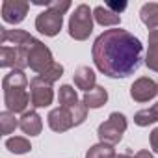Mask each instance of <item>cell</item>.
I'll return each instance as SVG.
<instances>
[{"label":"cell","mask_w":158,"mask_h":158,"mask_svg":"<svg viewBox=\"0 0 158 158\" xmlns=\"http://www.w3.org/2000/svg\"><path fill=\"white\" fill-rule=\"evenodd\" d=\"M141 41L123 28L104 30L91 48L95 67L110 78H127L138 71L141 65Z\"/></svg>","instance_id":"6da1fadb"},{"label":"cell","mask_w":158,"mask_h":158,"mask_svg":"<svg viewBox=\"0 0 158 158\" xmlns=\"http://www.w3.org/2000/svg\"><path fill=\"white\" fill-rule=\"evenodd\" d=\"M28 88V78L23 71H10L2 78V89H4V104L6 110L11 114H24L28 112L30 102V93L26 91Z\"/></svg>","instance_id":"7a4b0ae2"},{"label":"cell","mask_w":158,"mask_h":158,"mask_svg":"<svg viewBox=\"0 0 158 158\" xmlns=\"http://www.w3.org/2000/svg\"><path fill=\"white\" fill-rule=\"evenodd\" d=\"M93 10L88 4L76 6L69 17V35L76 41H86L93 32Z\"/></svg>","instance_id":"3957f363"},{"label":"cell","mask_w":158,"mask_h":158,"mask_svg":"<svg viewBox=\"0 0 158 158\" xmlns=\"http://www.w3.org/2000/svg\"><path fill=\"white\" fill-rule=\"evenodd\" d=\"M127 127H128V121L123 114L119 112H112L110 117L99 125L97 128V136L101 139V143H108V145H117L121 139H123V134L127 132Z\"/></svg>","instance_id":"277c9868"},{"label":"cell","mask_w":158,"mask_h":158,"mask_svg":"<svg viewBox=\"0 0 158 158\" xmlns=\"http://www.w3.org/2000/svg\"><path fill=\"white\" fill-rule=\"evenodd\" d=\"M26 50H28V65L32 71H35L37 74L45 73L52 63H54V58H52V52L50 48L39 41V39H32L28 45H26Z\"/></svg>","instance_id":"5b68a950"},{"label":"cell","mask_w":158,"mask_h":158,"mask_svg":"<svg viewBox=\"0 0 158 158\" xmlns=\"http://www.w3.org/2000/svg\"><path fill=\"white\" fill-rule=\"evenodd\" d=\"M0 67H10L11 71L13 69L23 71V69L30 67L26 45L24 47H10V45L0 47Z\"/></svg>","instance_id":"8992f818"},{"label":"cell","mask_w":158,"mask_h":158,"mask_svg":"<svg viewBox=\"0 0 158 158\" xmlns=\"http://www.w3.org/2000/svg\"><path fill=\"white\" fill-rule=\"evenodd\" d=\"M54 101V89L39 76L30 80V102L34 108H47Z\"/></svg>","instance_id":"52a82bcc"},{"label":"cell","mask_w":158,"mask_h":158,"mask_svg":"<svg viewBox=\"0 0 158 158\" xmlns=\"http://www.w3.org/2000/svg\"><path fill=\"white\" fill-rule=\"evenodd\" d=\"M63 24V15L52 11V10H45L35 17V30L47 37H54L60 34Z\"/></svg>","instance_id":"ba28073f"},{"label":"cell","mask_w":158,"mask_h":158,"mask_svg":"<svg viewBox=\"0 0 158 158\" xmlns=\"http://www.w3.org/2000/svg\"><path fill=\"white\" fill-rule=\"evenodd\" d=\"M158 95V86L152 78L141 76L130 86V97L136 102H149Z\"/></svg>","instance_id":"9c48e42d"},{"label":"cell","mask_w":158,"mask_h":158,"mask_svg":"<svg viewBox=\"0 0 158 158\" xmlns=\"http://www.w3.org/2000/svg\"><path fill=\"white\" fill-rule=\"evenodd\" d=\"M30 4L26 0H4L2 2V19L10 24H19L26 19Z\"/></svg>","instance_id":"30bf717a"},{"label":"cell","mask_w":158,"mask_h":158,"mask_svg":"<svg viewBox=\"0 0 158 158\" xmlns=\"http://www.w3.org/2000/svg\"><path fill=\"white\" fill-rule=\"evenodd\" d=\"M47 121H48V127H50L54 132H67L69 128L74 127L71 110H69V108H61V106L50 110Z\"/></svg>","instance_id":"8fae6325"},{"label":"cell","mask_w":158,"mask_h":158,"mask_svg":"<svg viewBox=\"0 0 158 158\" xmlns=\"http://www.w3.org/2000/svg\"><path fill=\"white\" fill-rule=\"evenodd\" d=\"M34 39L26 30L21 28H0V47L10 45V47H24Z\"/></svg>","instance_id":"7c38bea8"},{"label":"cell","mask_w":158,"mask_h":158,"mask_svg":"<svg viewBox=\"0 0 158 158\" xmlns=\"http://www.w3.org/2000/svg\"><path fill=\"white\" fill-rule=\"evenodd\" d=\"M73 80H74V86L78 88V89H82L84 93H88V91H91L97 84V74H95V71L91 69V67H88V65H82V67H78L76 71H74V74H73Z\"/></svg>","instance_id":"4fadbf2b"},{"label":"cell","mask_w":158,"mask_h":158,"mask_svg":"<svg viewBox=\"0 0 158 158\" xmlns=\"http://www.w3.org/2000/svg\"><path fill=\"white\" fill-rule=\"evenodd\" d=\"M19 128L28 136H39L43 130V121L35 110H28L19 119Z\"/></svg>","instance_id":"5bb4252c"},{"label":"cell","mask_w":158,"mask_h":158,"mask_svg":"<svg viewBox=\"0 0 158 158\" xmlns=\"http://www.w3.org/2000/svg\"><path fill=\"white\" fill-rule=\"evenodd\" d=\"M106 101H108V91H106L102 86H95L91 91L84 93V99H82V102H84L88 108H93V110L104 106Z\"/></svg>","instance_id":"9a60e30c"},{"label":"cell","mask_w":158,"mask_h":158,"mask_svg":"<svg viewBox=\"0 0 158 158\" xmlns=\"http://www.w3.org/2000/svg\"><path fill=\"white\" fill-rule=\"evenodd\" d=\"M139 19H141V23H143L149 30L158 28V4H156V2L143 4L141 10H139Z\"/></svg>","instance_id":"2e32d148"},{"label":"cell","mask_w":158,"mask_h":158,"mask_svg":"<svg viewBox=\"0 0 158 158\" xmlns=\"http://www.w3.org/2000/svg\"><path fill=\"white\" fill-rule=\"evenodd\" d=\"M93 17L101 26H117L121 23V15L110 11L106 6H97L93 10Z\"/></svg>","instance_id":"e0dca14e"},{"label":"cell","mask_w":158,"mask_h":158,"mask_svg":"<svg viewBox=\"0 0 158 158\" xmlns=\"http://www.w3.org/2000/svg\"><path fill=\"white\" fill-rule=\"evenodd\" d=\"M58 102L61 108H73L74 104H78V95H76V89L69 84L61 86L60 91H58Z\"/></svg>","instance_id":"ac0fdd59"},{"label":"cell","mask_w":158,"mask_h":158,"mask_svg":"<svg viewBox=\"0 0 158 158\" xmlns=\"http://www.w3.org/2000/svg\"><path fill=\"white\" fill-rule=\"evenodd\" d=\"M6 149L10 152H15V154H24V152L32 151V143L24 136H13V138L6 139Z\"/></svg>","instance_id":"d6986e66"},{"label":"cell","mask_w":158,"mask_h":158,"mask_svg":"<svg viewBox=\"0 0 158 158\" xmlns=\"http://www.w3.org/2000/svg\"><path fill=\"white\" fill-rule=\"evenodd\" d=\"M86 158H117L115 149L108 143H97L91 145L86 152Z\"/></svg>","instance_id":"ffe728a7"},{"label":"cell","mask_w":158,"mask_h":158,"mask_svg":"<svg viewBox=\"0 0 158 158\" xmlns=\"http://www.w3.org/2000/svg\"><path fill=\"white\" fill-rule=\"evenodd\" d=\"M17 127H19V119L15 117V114H11V112H8V110L0 114V132H2L4 136L15 132Z\"/></svg>","instance_id":"44dd1931"},{"label":"cell","mask_w":158,"mask_h":158,"mask_svg":"<svg viewBox=\"0 0 158 158\" xmlns=\"http://www.w3.org/2000/svg\"><path fill=\"white\" fill-rule=\"evenodd\" d=\"M37 76L41 78V80H45L47 84H50V86H52L56 80H60V78L63 76V65H61V63H58V61H54V63H52L45 73H41V74H37Z\"/></svg>","instance_id":"7402d4cb"},{"label":"cell","mask_w":158,"mask_h":158,"mask_svg":"<svg viewBox=\"0 0 158 158\" xmlns=\"http://www.w3.org/2000/svg\"><path fill=\"white\" fill-rule=\"evenodd\" d=\"M158 119H156V114L152 112V108H145V110H139V112H136V115H134V123L138 125V127H149V125H152V123H156Z\"/></svg>","instance_id":"603a6c76"},{"label":"cell","mask_w":158,"mask_h":158,"mask_svg":"<svg viewBox=\"0 0 158 158\" xmlns=\"http://www.w3.org/2000/svg\"><path fill=\"white\" fill-rule=\"evenodd\" d=\"M145 65L158 73V43H149V48H147V54H145Z\"/></svg>","instance_id":"cb8c5ba5"},{"label":"cell","mask_w":158,"mask_h":158,"mask_svg":"<svg viewBox=\"0 0 158 158\" xmlns=\"http://www.w3.org/2000/svg\"><path fill=\"white\" fill-rule=\"evenodd\" d=\"M88 106L84 104V102H78V104H74L73 108H71V114H73V123H74V127H78V125H82L86 119H88Z\"/></svg>","instance_id":"d4e9b609"},{"label":"cell","mask_w":158,"mask_h":158,"mask_svg":"<svg viewBox=\"0 0 158 158\" xmlns=\"http://www.w3.org/2000/svg\"><path fill=\"white\" fill-rule=\"evenodd\" d=\"M47 10H52V11H56L60 15H65L71 10V2H69V0H50Z\"/></svg>","instance_id":"484cf974"},{"label":"cell","mask_w":158,"mask_h":158,"mask_svg":"<svg viewBox=\"0 0 158 158\" xmlns=\"http://www.w3.org/2000/svg\"><path fill=\"white\" fill-rule=\"evenodd\" d=\"M104 6H106L110 11L117 13V15H119L121 11H125V10H127V2H106Z\"/></svg>","instance_id":"4316f807"},{"label":"cell","mask_w":158,"mask_h":158,"mask_svg":"<svg viewBox=\"0 0 158 158\" xmlns=\"http://www.w3.org/2000/svg\"><path fill=\"white\" fill-rule=\"evenodd\" d=\"M149 139H151V149H152L154 152H158V127L151 132V138H149Z\"/></svg>","instance_id":"83f0119b"},{"label":"cell","mask_w":158,"mask_h":158,"mask_svg":"<svg viewBox=\"0 0 158 158\" xmlns=\"http://www.w3.org/2000/svg\"><path fill=\"white\" fill-rule=\"evenodd\" d=\"M149 43H158V28L149 30Z\"/></svg>","instance_id":"f1b7e54d"},{"label":"cell","mask_w":158,"mask_h":158,"mask_svg":"<svg viewBox=\"0 0 158 158\" xmlns=\"http://www.w3.org/2000/svg\"><path fill=\"white\" fill-rule=\"evenodd\" d=\"M136 156H138V158H154L152 152H149V151H145V149H143V151H138Z\"/></svg>","instance_id":"f546056e"},{"label":"cell","mask_w":158,"mask_h":158,"mask_svg":"<svg viewBox=\"0 0 158 158\" xmlns=\"http://www.w3.org/2000/svg\"><path fill=\"white\" fill-rule=\"evenodd\" d=\"M117 158H138V156H136V154L132 156V154H130V151H128V152H125V154H117Z\"/></svg>","instance_id":"4dcf8cb0"},{"label":"cell","mask_w":158,"mask_h":158,"mask_svg":"<svg viewBox=\"0 0 158 158\" xmlns=\"http://www.w3.org/2000/svg\"><path fill=\"white\" fill-rule=\"evenodd\" d=\"M152 112H154V114H156V119H158V102H156V104H154V106H152Z\"/></svg>","instance_id":"1f68e13d"},{"label":"cell","mask_w":158,"mask_h":158,"mask_svg":"<svg viewBox=\"0 0 158 158\" xmlns=\"http://www.w3.org/2000/svg\"><path fill=\"white\" fill-rule=\"evenodd\" d=\"M156 86H158V80H156Z\"/></svg>","instance_id":"d6a6232c"}]
</instances>
